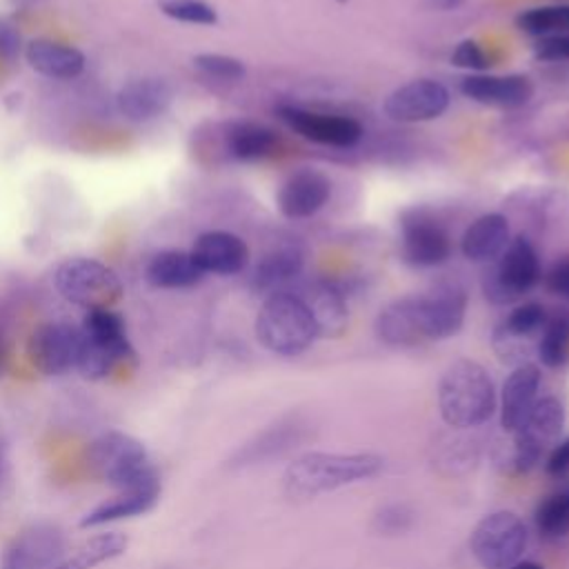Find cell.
<instances>
[{"label": "cell", "instance_id": "obj_1", "mask_svg": "<svg viewBox=\"0 0 569 569\" xmlns=\"http://www.w3.org/2000/svg\"><path fill=\"white\" fill-rule=\"evenodd\" d=\"M382 469L385 458L371 451H307L287 465L282 482L289 498H313L362 480H371Z\"/></svg>", "mask_w": 569, "mask_h": 569}, {"label": "cell", "instance_id": "obj_2", "mask_svg": "<svg viewBox=\"0 0 569 569\" xmlns=\"http://www.w3.org/2000/svg\"><path fill=\"white\" fill-rule=\"evenodd\" d=\"M436 400L440 418L453 429L480 427L498 407L489 371L471 358H458L442 371Z\"/></svg>", "mask_w": 569, "mask_h": 569}, {"label": "cell", "instance_id": "obj_3", "mask_svg": "<svg viewBox=\"0 0 569 569\" xmlns=\"http://www.w3.org/2000/svg\"><path fill=\"white\" fill-rule=\"evenodd\" d=\"M258 342L276 356H300L318 338L313 318L298 293H269L256 316Z\"/></svg>", "mask_w": 569, "mask_h": 569}, {"label": "cell", "instance_id": "obj_4", "mask_svg": "<svg viewBox=\"0 0 569 569\" xmlns=\"http://www.w3.org/2000/svg\"><path fill=\"white\" fill-rule=\"evenodd\" d=\"M133 358V347L120 313L113 309L87 311L80 327V347L76 369L89 380H102L118 365Z\"/></svg>", "mask_w": 569, "mask_h": 569}, {"label": "cell", "instance_id": "obj_5", "mask_svg": "<svg viewBox=\"0 0 569 569\" xmlns=\"http://www.w3.org/2000/svg\"><path fill=\"white\" fill-rule=\"evenodd\" d=\"M540 280V258L527 236L509 240L505 251L482 276V293L491 305L507 307Z\"/></svg>", "mask_w": 569, "mask_h": 569}, {"label": "cell", "instance_id": "obj_6", "mask_svg": "<svg viewBox=\"0 0 569 569\" xmlns=\"http://www.w3.org/2000/svg\"><path fill=\"white\" fill-rule=\"evenodd\" d=\"M565 427V405L556 396L538 398L522 427L511 436L507 467L511 473H527L560 440Z\"/></svg>", "mask_w": 569, "mask_h": 569}, {"label": "cell", "instance_id": "obj_7", "mask_svg": "<svg viewBox=\"0 0 569 569\" xmlns=\"http://www.w3.org/2000/svg\"><path fill=\"white\" fill-rule=\"evenodd\" d=\"M58 293L87 311L111 309L122 296L120 276L104 262L93 258H69L53 273Z\"/></svg>", "mask_w": 569, "mask_h": 569}, {"label": "cell", "instance_id": "obj_8", "mask_svg": "<svg viewBox=\"0 0 569 569\" xmlns=\"http://www.w3.org/2000/svg\"><path fill=\"white\" fill-rule=\"evenodd\" d=\"M87 465L96 478L113 489H122L156 471L149 462L144 445L118 429L100 433L89 445Z\"/></svg>", "mask_w": 569, "mask_h": 569}, {"label": "cell", "instance_id": "obj_9", "mask_svg": "<svg viewBox=\"0 0 569 569\" xmlns=\"http://www.w3.org/2000/svg\"><path fill=\"white\" fill-rule=\"evenodd\" d=\"M529 542L525 520L507 509L482 516L469 536V551L482 569H507L520 560Z\"/></svg>", "mask_w": 569, "mask_h": 569}, {"label": "cell", "instance_id": "obj_10", "mask_svg": "<svg viewBox=\"0 0 569 569\" xmlns=\"http://www.w3.org/2000/svg\"><path fill=\"white\" fill-rule=\"evenodd\" d=\"M451 236L427 209H407L400 218V256L418 269L440 267L451 258Z\"/></svg>", "mask_w": 569, "mask_h": 569}, {"label": "cell", "instance_id": "obj_11", "mask_svg": "<svg viewBox=\"0 0 569 569\" xmlns=\"http://www.w3.org/2000/svg\"><path fill=\"white\" fill-rule=\"evenodd\" d=\"M549 313L540 302H522L509 311V316L496 327L491 345L496 356L507 365H525L536 351L540 331Z\"/></svg>", "mask_w": 569, "mask_h": 569}, {"label": "cell", "instance_id": "obj_12", "mask_svg": "<svg viewBox=\"0 0 569 569\" xmlns=\"http://www.w3.org/2000/svg\"><path fill=\"white\" fill-rule=\"evenodd\" d=\"M451 102L449 89L431 78H416L396 87L382 100V113L402 124L429 122L440 118Z\"/></svg>", "mask_w": 569, "mask_h": 569}, {"label": "cell", "instance_id": "obj_13", "mask_svg": "<svg viewBox=\"0 0 569 569\" xmlns=\"http://www.w3.org/2000/svg\"><path fill=\"white\" fill-rule=\"evenodd\" d=\"M276 116L298 136L325 147H353L362 138V127L358 120L338 113L309 111L296 104H280Z\"/></svg>", "mask_w": 569, "mask_h": 569}, {"label": "cell", "instance_id": "obj_14", "mask_svg": "<svg viewBox=\"0 0 569 569\" xmlns=\"http://www.w3.org/2000/svg\"><path fill=\"white\" fill-rule=\"evenodd\" d=\"M80 329L67 322H44L29 336L27 356L33 369L44 376H62L76 369Z\"/></svg>", "mask_w": 569, "mask_h": 569}, {"label": "cell", "instance_id": "obj_15", "mask_svg": "<svg viewBox=\"0 0 569 569\" xmlns=\"http://www.w3.org/2000/svg\"><path fill=\"white\" fill-rule=\"evenodd\" d=\"M62 549L64 538L58 527L47 522L29 525L2 549L0 569H51Z\"/></svg>", "mask_w": 569, "mask_h": 569}, {"label": "cell", "instance_id": "obj_16", "mask_svg": "<svg viewBox=\"0 0 569 569\" xmlns=\"http://www.w3.org/2000/svg\"><path fill=\"white\" fill-rule=\"evenodd\" d=\"M160 476L158 471H151L149 476L140 478L138 482H131L122 489H116V493L104 500L102 505L93 507L89 513L82 516L80 527L93 529V527H104L118 520L136 518L147 511H151L160 498Z\"/></svg>", "mask_w": 569, "mask_h": 569}, {"label": "cell", "instance_id": "obj_17", "mask_svg": "<svg viewBox=\"0 0 569 569\" xmlns=\"http://www.w3.org/2000/svg\"><path fill=\"white\" fill-rule=\"evenodd\" d=\"M420 309L427 340H447L465 325L467 291L456 282L436 284L431 291L420 293Z\"/></svg>", "mask_w": 569, "mask_h": 569}, {"label": "cell", "instance_id": "obj_18", "mask_svg": "<svg viewBox=\"0 0 569 569\" xmlns=\"http://www.w3.org/2000/svg\"><path fill=\"white\" fill-rule=\"evenodd\" d=\"M331 198V180L318 169L305 167L293 171L278 189V211L289 220L316 216Z\"/></svg>", "mask_w": 569, "mask_h": 569}, {"label": "cell", "instance_id": "obj_19", "mask_svg": "<svg viewBox=\"0 0 569 569\" xmlns=\"http://www.w3.org/2000/svg\"><path fill=\"white\" fill-rule=\"evenodd\" d=\"M376 338L389 347H416L427 342L420 293L402 296L385 305L373 322Z\"/></svg>", "mask_w": 569, "mask_h": 569}, {"label": "cell", "instance_id": "obj_20", "mask_svg": "<svg viewBox=\"0 0 569 569\" xmlns=\"http://www.w3.org/2000/svg\"><path fill=\"white\" fill-rule=\"evenodd\" d=\"M460 91L465 98L478 104L513 109V107L527 104L533 98V82L525 73H507V76L473 73L462 78Z\"/></svg>", "mask_w": 569, "mask_h": 569}, {"label": "cell", "instance_id": "obj_21", "mask_svg": "<svg viewBox=\"0 0 569 569\" xmlns=\"http://www.w3.org/2000/svg\"><path fill=\"white\" fill-rule=\"evenodd\" d=\"M191 256L196 258V262L204 273L233 276L247 267L249 247L240 236L231 231L213 229L196 238Z\"/></svg>", "mask_w": 569, "mask_h": 569}, {"label": "cell", "instance_id": "obj_22", "mask_svg": "<svg viewBox=\"0 0 569 569\" xmlns=\"http://www.w3.org/2000/svg\"><path fill=\"white\" fill-rule=\"evenodd\" d=\"M540 367L525 362L511 369L500 389V425L507 433H516L538 400Z\"/></svg>", "mask_w": 569, "mask_h": 569}, {"label": "cell", "instance_id": "obj_23", "mask_svg": "<svg viewBox=\"0 0 569 569\" xmlns=\"http://www.w3.org/2000/svg\"><path fill=\"white\" fill-rule=\"evenodd\" d=\"M173 100V89L160 78H138L120 87L116 109L129 122H149L162 116Z\"/></svg>", "mask_w": 569, "mask_h": 569}, {"label": "cell", "instance_id": "obj_24", "mask_svg": "<svg viewBox=\"0 0 569 569\" xmlns=\"http://www.w3.org/2000/svg\"><path fill=\"white\" fill-rule=\"evenodd\" d=\"M302 302L307 305L318 338H340L349 325V309L342 291L325 280L307 284L300 293Z\"/></svg>", "mask_w": 569, "mask_h": 569}, {"label": "cell", "instance_id": "obj_25", "mask_svg": "<svg viewBox=\"0 0 569 569\" xmlns=\"http://www.w3.org/2000/svg\"><path fill=\"white\" fill-rule=\"evenodd\" d=\"M302 431H305V427L293 418L291 420H278L276 425L262 429L251 440H247L231 456L229 465L236 467V469H242V467H251V465H260V462H267L271 458H278L284 451H289L291 447H296Z\"/></svg>", "mask_w": 569, "mask_h": 569}, {"label": "cell", "instance_id": "obj_26", "mask_svg": "<svg viewBox=\"0 0 569 569\" xmlns=\"http://www.w3.org/2000/svg\"><path fill=\"white\" fill-rule=\"evenodd\" d=\"M509 220L502 213L478 216L460 238V251L469 262H493L509 244Z\"/></svg>", "mask_w": 569, "mask_h": 569}, {"label": "cell", "instance_id": "obj_27", "mask_svg": "<svg viewBox=\"0 0 569 569\" xmlns=\"http://www.w3.org/2000/svg\"><path fill=\"white\" fill-rule=\"evenodd\" d=\"M27 64L47 78L71 80L84 69V53L71 44L53 40H31L24 47Z\"/></svg>", "mask_w": 569, "mask_h": 569}, {"label": "cell", "instance_id": "obj_28", "mask_svg": "<svg viewBox=\"0 0 569 569\" xmlns=\"http://www.w3.org/2000/svg\"><path fill=\"white\" fill-rule=\"evenodd\" d=\"M305 264V253L302 249L293 242L280 244L264 253L260 262L256 264L251 273V289L256 293H276L282 291V284L293 280Z\"/></svg>", "mask_w": 569, "mask_h": 569}, {"label": "cell", "instance_id": "obj_29", "mask_svg": "<svg viewBox=\"0 0 569 569\" xmlns=\"http://www.w3.org/2000/svg\"><path fill=\"white\" fill-rule=\"evenodd\" d=\"M204 276L191 251L182 249H164L147 264V280L158 289H187L198 284Z\"/></svg>", "mask_w": 569, "mask_h": 569}, {"label": "cell", "instance_id": "obj_30", "mask_svg": "<svg viewBox=\"0 0 569 569\" xmlns=\"http://www.w3.org/2000/svg\"><path fill=\"white\" fill-rule=\"evenodd\" d=\"M224 147L233 160L253 162L271 156L278 147V136L273 129L260 122H231L224 131Z\"/></svg>", "mask_w": 569, "mask_h": 569}, {"label": "cell", "instance_id": "obj_31", "mask_svg": "<svg viewBox=\"0 0 569 569\" xmlns=\"http://www.w3.org/2000/svg\"><path fill=\"white\" fill-rule=\"evenodd\" d=\"M129 538L120 531H104L87 538L71 556L58 560L51 569H96L127 551Z\"/></svg>", "mask_w": 569, "mask_h": 569}, {"label": "cell", "instance_id": "obj_32", "mask_svg": "<svg viewBox=\"0 0 569 569\" xmlns=\"http://www.w3.org/2000/svg\"><path fill=\"white\" fill-rule=\"evenodd\" d=\"M538 360L549 369H560L569 365V311H556L547 318L538 345H536Z\"/></svg>", "mask_w": 569, "mask_h": 569}, {"label": "cell", "instance_id": "obj_33", "mask_svg": "<svg viewBox=\"0 0 569 569\" xmlns=\"http://www.w3.org/2000/svg\"><path fill=\"white\" fill-rule=\"evenodd\" d=\"M536 529L547 540L569 536V487L545 496L533 511Z\"/></svg>", "mask_w": 569, "mask_h": 569}, {"label": "cell", "instance_id": "obj_34", "mask_svg": "<svg viewBox=\"0 0 569 569\" xmlns=\"http://www.w3.org/2000/svg\"><path fill=\"white\" fill-rule=\"evenodd\" d=\"M516 27L536 38L562 33L569 29V4H549V7H533L516 16Z\"/></svg>", "mask_w": 569, "mask_h": 569}, {"label": "cell", "instance_id": "obj_35", "mask_svg": "<svg viewBox=\"0 0 569 569\" xmlns=\"http://www.w3.org/2000/svg\"><path fill=\"white\" fill-rule=\"evenodd\" d=\"M160 11L178 22L184 24H200L211 27L218 22L216 9L204 0H162Z\"/></svg>", "mask_w": 569, "mask_h": 569}, {"label": "cell", "instance_id": "obj_36", "mask_svg": "<svg viewBox=\"0 0 569 569\" xmlns=\"http://www.w3.org/2000/svg\"><path fill=\"white\" fill-rule=\"evenodd\" d=\"M193 64L200 73L209 76V78H216V80H222V82H236V80H242L244 73H247V67L240 58H233V56H227V53H198L193 56Z\"/></svg>", "mask_w": 569, "mask_h": 569}, {"label": "cell", "instance_id": "obj_37", "mask_svg": "<svg viewBox=\"0 0 569 569\" xmlns=\"http://www.w3.org/2000/svg\"><path fill=\"white\" fill-rule=\"evenodd\" d=\"M411 520H413V513L407 505H387L382 507L376 518H373V527L378 533H385V536H393V533H400V531H407L411 527Z\"/></svg>", "mask_w": 569, "mask_h": 569}, {"label": "cell", "instance_id": "obj_38", "mask_svg": "<svg viewBox=\"0 0 569 569\" xmlns=\"http://www.w3.org/2000/svg\"><path fill=\"white\" fill-rule=\"evenodd\" d=\"M451 64L467 69V71H485V69H489L491 62H489L487 53L482 51V47L476 40L467 38L456 44V49L451 53Z\"/></svg>", "mask_w": 569, "mask_h": 569}, {"label": "cell", "instance_id": "obj_39", "mask_svg": "<svg viewBox=\"0 0 569 569\" xmlns=\"http://www.w3.org/2000/svg\"><path fill=\"white\" fill-rule=\"evenodd\" d=\"M533 56L542 62L569 60V33L545 36L533 44Z\"/></svg>", "mask_w": 569, "mask_h": 569}, {"label": "cell", "instance_id": "obj_40", "mask_svg": "<svg viewBox=\"0 0 569 569\" xmlns=\"http://www.w3.org/2000/svg\"><path fill=\"white\" fill-rule=\"evenodd\" d=\"M545 284L553 296L569 302V256L558 258L549 267V271L545 273Z\"/></svg>", "mask_w": 569, "mask_h": 569}, {"label": "cell", "instance_id": "obj_41", "mask_svg": "<svg viewBox=\"0 0 569 569\" xmlns=\"http://www.w3.org/2000/svg\"><path fill=\"white\" fill-rule=\"evenodd\" d=\"M545 471L553 478H562L569 473V436L560 438L545 458Z\"/></svg>", "mask_w": 569, "mask_h": 569}, {"label": "cell", "instance_id": "obj_42", "mask_svg": "<svg viewBox=\"0 0 569 569\" xmlns=\"http://www.w3.org/2000/svg\"><path fill=\"white\" fill-rule=\"evenodd\" d=\"M20 49H22L20 33L13 29V24L0 18V58L16 60L20 56Z\"/></svg>", "mask_w": 569, "mask_h": 569}, {"label": "cell", "instance_id": "obj_43", "mask_svg": "<svg viewBox=\"0 0 569 569\" xmlns=\"http://www.w3.org/2000/svg\"><path fill=\"white\" fill-rule=\"evenodd\" d=\"M460 2H462V0H429V4H431L433 9H438V11H451V9H456Z\"/></svg>", "mask_w": 569, "mask_h": 569}, {"label": "cell", "instance_id": "obj_44", "mask_svg": "<svg viewBox=\"0 0 569 569\" xmlns=\"http://www.w3.org/2000/svg\"><path fill=\"white\" fill-rule=\"evenodd\" d=\"M507 569H545V567L538 565V562H533V560H518V562H513V565L507 567Z\"/></svg>", "mask_w": 569, "mask_h": 569}, {"label": "cell", "instance_id": "obj_45", "mask_svg": "<svg viewBox=\"0 0 569 569\" xmlns=\"http://www.w3.org/2000/svg\"><path fill=\"white\" fill-rule=\"evenodd\" d=\"M2 365H4V347H2V338H0V373H2Z\"/></svg>", "mask_w": 569, "mask_h": 569}, {"label": "cell", "instance_id": "obj_46", "mask_svg": "<svg viewBox=\"0 0 569 569\" xmlns=\"http://www.w3.org/2000/svg\"><path fill=\"white\" fill-rule=\"evenodd\" d=\"M336 2H347V0H336Z\"/></svg>", "mask_w": 569, "mask_h": 569}, {"label": "cell", "instance_id": "obj_47", "mask_svg": "<svg viewBox=\"0 0 569 569\" xmlns=\"http://www.w3.org/2000/svg\"><path fill=\"white\" fill-rule=\"evenodd\" d=\"M0 465H2V462H0Z\"/></svg>", "mask_w": 569, "mask_h": 569}]
</instances>
